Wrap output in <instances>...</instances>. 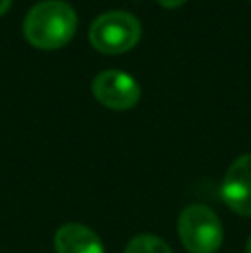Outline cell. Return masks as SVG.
I'll list each match as a JSON object with an SVG mask.
<instances>
[{
    "mask_svg": "<svg viewBox=\"0 0 251 253\" xmlns=\"http://www.w3.org/2000/svg\"><path fill=\"white\" fill-rule=\"evenodd\" d=\"M124 253H172V250L155 234H138L127 243Z\"/></svg>",
    "mask_w": 251,
    "mask_h": 253,
    "instance_id": "52a82bcc",
    "label": "cell"
},
{
    "mask_svg": "<svg viewBox=\"0 0 251 253\" xmlns=\"http://www.w3.org/2000/svg\"><path fill=\"white\" fill-rule=\"evenodd\" d=\"M54 247L57 253H105L98 234L77 222L64 224L55 233Z\"/></svg>",
    "mask_w": 251,
    "mask_h": 253,
    "instance_id": "8992f818",
    "label": "cell"
},
{
    "mask_svg": "<svg viewBox=\"0 0 251 253\" xmlns=\"http://www.w3.org/2000/svg\"><path fill=\"white\" fill-rule=\"evenodd\" d=\"M246 253H251V236H250L248 243H246Z\"/></svg>",
    "mask_w": 251,
    "mask_h": 253,
    "instance_id": "30bf717a",
    "label": "cell"
},
{
    "mask_svg": "<svg viewBox=\"0 0 251 253\" xmlns=\"http://www.w3.org/2000/svg\"><path fill=\"white\" fill-rule=\"evenodd\" d=\"M76 24V12L69 3L62 0H43L26 14L24 37L35 47L54 50L72 38Z\"/></svg>",
    "mask_w": 251,
    "mask_h": 253,
    "instance_id": "6da1fadb",
    "label": "cell"
},
{
    "mask_svg": "<svg viewBox=\"0 0 251 253\" xmlns=\"http://www.w3.org/2000/svg\"><path fill=\"white\" fill-rule=\"evenodd\" d=\"M141 37V24L133 14L110 10L93 21L90 40L97 50L104 53H122L133 48Z\"/></svg>",
    "mask_w": 251,
    "mask_h": 253,
    "instance_id": "3957f363",
    "label": "cell"
},
{
    "mask_svg": "<svg viewBox=\"0 0 251 253\" xmlns=\"http://www.w3.org/2000/svg\"><path fill=\"white\" fill-rule=\"evenodd\" d=\"M158 2L164 7H167V9H174V7H179L181 3H184L186 0H158Z\"/></svg>",
    "mask_w": 251,
    "mask_h": 253,
    "instance_id": "ba28073f",
    "label": "cell"
},
{
    "mask_svg": "<svg viewBox=\"0 0 251 253\" xmlns=\"http://www.w3.org/2000/svg\"><path fill=\"white\" fill-rule=\"evenodd\" d=\"M93 95L102 105L114 110H126L138 103L141 88L131 74L108 69L93 80Z\"/></svg>",
    "mask_w": 251,
    "mask_h": 253,
    "instance_id": "277c9868",
    "label": "cell"
},
{
    "mask_svg": "<svg viewBox=\"0 0 251 253\" xmlns=\"http://www.w3.org/2000/svg\"><path fill=\"white\" fill-rule=\"evenodd\" d=\"M220 191L225 205L232 212L251 217V153L231 164Z\"/></svg>",
    "mask_w": 251,
    "mask_h": 253,
    "instance_id": "5b68a950",
    "label": "cell"
},
{
    "mask_svg": "<svg viewBox=\"0 0 251 253\" xmlns=\"http://www.w3.org/2000/svg\"><path fill=\"white\" fill-rule=\"evenodd\" d=\"M10 2H12V0H0V16H2L3 12H7V9L10 7Z\"/></svg>",
    "mask_w": 251,
    "mask_h": 253,
    "instance_id": "9c48e42d",
    "label": "cell"
},
{
    "mask_svg": "<svg viewBox=\"0 0 251 253\" xmlns=\"http://www.w3.org/2000/svg\"><path fill=\"white\" fill-rule=\"evenodd\" d=\"M178 233L191 253H215L224 240L220 219L210 207L201 203H193L182 210L178 219Z\"/></svg>",
    "mask_w": 251,
    "mask_h": 253,
    "instance_id": "7a4b0ae2",
    "label": "cell"
}]
</instances>
